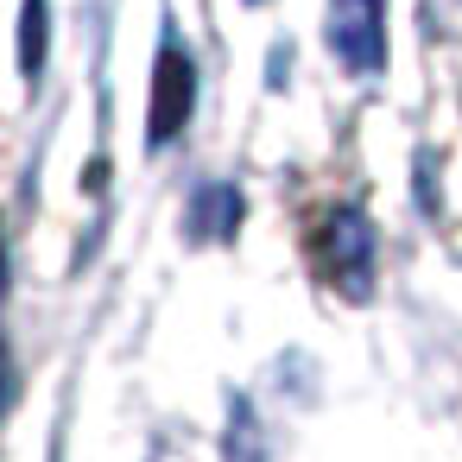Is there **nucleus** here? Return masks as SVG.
<instances>
[{
    "instance_id": "obj_2",
    "label": "nucleus",
    "mask_w": 462,
    "mask_h": 462,
    "mask_svg": "<svg viewBox=\"0 0 462 462\" xmlns=\"http://www.w3.org/2000/svg\"><path fill=\"white\" fill-rule=\"evenodd\" d=\"M323 39H329V51L348 77H380V64H386V0H329Z\"/></svg>"
},
{
    "instance_id": "obj_4",
    "label": "nucleus",
    "mask_w": 462,
    "mask_h": 462,
    "mask_svg": "<svg viewBox=\"0 0 462 462\" xmlns=\"http://www.w3.org/2000/svg\"><path fill=\"white\" fill-rule=\"evenodd\" d=\"M235 228H241V190L235 184H209L190 197V222H184L190 241H228Z\"/></svg>"
},
{
    "instance_id": "obj_5",
    "label": "nucleus",
    "mask_w": 462,
    "mask_h": 462,
    "mask_svg": "<svg viewBox=\"0 0 462 462\" xmlns=\"http://www.w3.org/2000/svg\"><path fill=\"white\" fill-rule=\"evenodd\" d=\"M45 45H51L45 0H26V14H20V70H26V77H39V64H45Z\"/></svg>"
},
{
    "instance_id": "obj_1",
    "label": "nucleus",
    "mask_w": 462,
    "mask_h": 462,
    "mask_svg": "<svg viewBox=\"0 0 462 462\" xmlns=\"http://www.w3.org/2000/svg\"><path fill=\"white\" fill-rule=\"evenodd\" d=\"M310 254H317V273L348 304L374 298V222H367L361 203H329L310 228Z\"/></svg>"
},
{
    "instance_id": "obj_7",
    "label": "nucleus",
    "mask_w": 462,
    "mask_h": 462,
    "mask_svg": "<svg viewBox=\"0 0 462 462\" xmlns=\"http://www.w3.org/2000/svg\"><path fill=\"white\" fill-rule=\"evenodd\" d=\"M0 291H7V247H0Z\"/></svg>"
},
{
    "instance_id": "obj_6",
    "label": "nucleus",
    "mask_w": 462,
    "mask_h": 462,
    "mask_svg": "<svg viewBox=\"0 0 462 462\" xmlns=\"http://www.w3.org/2000/svg\"><path fill=\"white\" fill-rule=\"evenodd\" d=\"M7 399H14V361H7V342H0V411H7Z\"/></svg>"
},
{
    "instance_id": "obj_3",
    "label": "nucleus",
    "mask_w": 462,
    "mask_h": 462,
    "mask_svg": "<svg viewBox=\"0 0 462 462\" xmlns=\"http://www.w3.org/2000/svg\"><path fill=\"white\" fill-rule=\"evenodd\" d=\"M197 108V64L190 51L178 45V32L165 26V45H159V64H152V115H146V146H171L184 134Z\"/></svg>"
}]
</instances>
